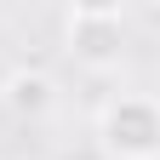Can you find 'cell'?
Masks as SVG:
<instances>
[{
  "label": "cell",
  "mask_w": 160,
  "mask_h": 160,
  "mask_svg": "<svg viewBox=\"0 0 160 160\" xmlns=\"http://www.w3.org/2000/svg\"><path fill=\"white\" fill-rule=\"evenodd\" d=\"M0 103H6L17 120H40V114L57 109V80L46 69H12L0 80Z\"/></svg>",
  "instance_id": "cell-3"
},
{
  "label": "cell",
  "mask_w": 160,
  "mask_h": 160,
  "mask_svg": "<svg viewBox=\"0 0 160 160\" xmlns=\"http://www.w3.org/2000/svg\"><path fill=\"white\" fill-rule=\"evenodd\" d=\"M97 143L109 160H160V97L120 92L97 114Z\"/></svg>",
  "instance_id": "cell-1"
},
{
  "label": "cell",
  "mask_w": 160,
  "mask_h": 160,
  "mask_svg": "<svg viewBox=\"0 0 160 160\" xmlns=\"http://www.w3.org/2000/svg\"><path fill=\"white\" fill-rule=\"evenodd\" d=\"M63 52L74 57L80 69H92V74L120 69V57H126V12L109 6V0L74 6L69 23H63Z\"/></svg>",
  "instance_id": "cell-2"
}]
</instances>
